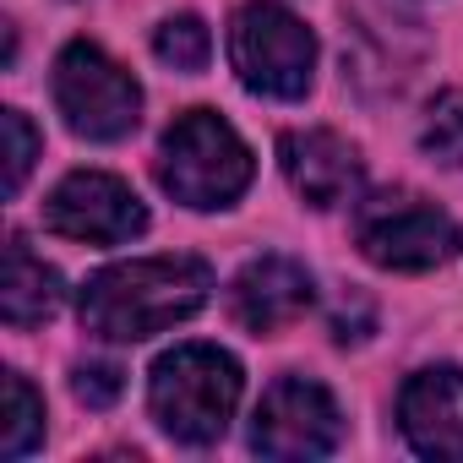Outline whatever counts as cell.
<instances>
[{"mask_svg": "<svg viewBox=\"0 0 463 463\" xmlns=\"http://www.w3.org/2000/svg\"><path fill=\"white\" fill-rule=\"evenodd\" d=\"M354 241L376 268L425 273L458 251V223L414 191H382L354 207Z\"/></svg>", "mask_w": 463, "mask_h": 463, "instance_id": "5b68a950", "label": "cell"}, {"mask_svg": "<svg viewBox=\"0 0 463 463\" xmlns=\"http://www.w3.org/2000/svg\"><path fill=\"white\" fill-rule=\"evenodd\" d=\"M229 61H235L241 82L262 99H306L317 71V39L279 0H251L229 28Z\"/></svg>", "mask_w": 463, "mask_h": 463, "instance_id": "277c9868", "label": "cell"}, {"mask_svg": "<svg viewBox=\"0 0 463 463\" xmlns=\"http://www.w3.org/2000/svg\"><path fill=\"white\" fill-rule=\"evenodd\" d=\"M147 398L153 420L175 441L207 447L229 430V414L241 403V360L218 344H180L153 365Z\"/></svg>", "mask_w": 463, "mask_h": 463, "instance_id": "7a4b0ae2", "label": "cell"}, {"mask_svg": "<svg viewBox=\"0 0 463 463\" xmlns=\"http://www.w3.org/2000/svg\"><path fill=\"white\" fill-rule=\"evenodd\" d=\"M257 164L251 147L235 137V126L218 120L213 109H185L158 147V185L185 207H229L251 185Z\"/></svg>", "mask_w": 463, "mask_h": 463, "instance_id": "3957f363", "label": "cell"}, {"mask_svg": "<svg viewBox=\"0 0 463 463\" xmlns=\"http://www.w3.org/2000/svg\"><path fill=\"white\" fill-rule=\"evenodd\" d=\"M338 441H344V414H338V403H333V392L322 382L284 376L257 403L251 447L262 458H322Z\"/></svg>", "mask_w": 463, "mask_h": 463, "instance_id": "52a82bcc", "label": "cell"}, {"mask_svg": "<svg viewBox=\"0 0 463 463\" xmlns=\"http://www.w3.org/2000/svg\"><path fill=\"white\" fill-rule=\"evenodd\" d=\"M153 50H158V61L175 66V71H202L207 55H213V39H207V28H202L196 17H169V23L158 28Z\"/></svg>", "mask_w": 463, "mask_h": 463, "instance_id": "5bb4252c", "label": "cell"}, {"mask_svg": "<svg viewBox=\"0 0 463 463\" xmlns=\"http://www.w3.org/2000/svg\"><path fill=\"white\" fill-rule=\"evenodd\" d=\"M311 306V273L295 257H257L246 262V273L235 279V317L251 333H279L289 322H300Z\"/></svg>", "mask_w": 463, "mask_h": 463, "instance_id": "8fae6325", "label": "cell"}, {"mask_svg": "<svg viewBox=\"0 0 463 463\" xmlns=\"http://www.w3.org/2000/svg\"><path fill=\"white\" fill-rule=\"evenodd\" d=\"M55 104H61L66 126L77 137H88V142H120L142 120L137 77L88 39L61 50V61H55Z\"/></svg>", "mask_w": 463, "mask_h": 463, "instance_id": "8992f818", "label": "cell"}, {"mask_svg": "<svg viewBox=\"0 0 463 463\" xmlns=\"http://www.w3.org/2000/svg\"><path fill=\"white\" fill-rule=\"evenodd\" d=\"M61 273L44 268V257L28 251L23 235L6 241V284H0V317L12 327H33V322H50L61 311Z\"/></svg>", "mask_w": 463, "mask_h": 463, "instance_id": "7c38bea8", "label": "cell"}, {"mask_svg": "<svg viewBox=\"0 0 463 463\" xmlns=\"http://www.w3.org/2000/svg\"><path fill=\"white\" fill-rule=\"evenodd\" d=\"M71 387H77V398H82L88 409H109V403L126 392V371L109 365V360H88V365H77Z\"/></svg>", "mask_w": 463, "mask_h": 463, "instance_id": "e0dca14e", "label": "cell"}, {"mask_svg": "<svg viewBox=\"0 0 463 463\" xmlns=\"http://www.w3.org/2000/svg\"><path fill=\"white\" fill-rule=\"evenodd\" d=\"M39 436H44V398L28 387V376L6 371V436H0V452L23 458V452H33Z\"/></svg>", "mask_w": 463, "mask_h": 463, "instance_id": "4fadbf2b", "label": "cell"}, {"mask_svg": "<svg viewBox=\"0 0 463 463\" xmlns=\"http://www.w3.org/2000/svg\"><path fill=\"white\" fill-rule=\"evenodd\" d=\"M398 420L414 452L463 463V371L436 365V371L409 376L398 392Z\"/></svg>", "mask_w": 463, "mask_h": 463, "instance_id": "9c48e42d", "label": "cell"}, {"mask_svg": "<svg viewBox=\"0 0 463 463\" xmlns=\"http://www.w3.org/2000/svg\"><path fill=\"white\" fill-rule=\"evenodd\" d=\"M207 295H213V268L202 257H137V262L99 268L82 284L77 311L88 333L109 344H142L196 317Z\"/></svg>", "mask_w": 463, "mask_h": 463, "instance_id": "6da1fadb", "label": "cell"}, {"mask_svg": "<svg viewBox=\"0 0 463 463\" xmlns=\"http://www.w3.org/2000/svg\"><path fill=\"white\" fill-rule=\"evenodd\" d=\"M0 126H6V196H17L23 180H28V169H33V158H39V131L28 126L23 109H6Z\"/></svg>", "mask_w": 463, "mask_h": 463, "instance_id": "2e32d148", "label": "cell"}, {"mask_svg": "<svg viewBox=\"0 0 463 463\" xmlns=\"http://www.w3.org/2000/svg\"><path fill=\"white\" fill-rule=\"evenodd\" d=\"M279 158L289 185L311 207H338L360 191V153L338 131H289L279 142Z\"/></svg>", "mask_w": 463, "mask_h": 463, "instance_id": "30bf717a", "label": "cell"}, {"mask_svg": "<svg viewBox=\"0 0 463 463\" xmlns=\"http://www.w3.org/2000/svg\"><path fill=\"white\" fill-rule=\"evenodd\" d=\"M44 223L66 241H88V246H120L147 229V207L137 202V191L115 175L99 169H77L66 175L50 202H44Z\"/></svg>", "mask_w": 463, "mask_h": 463, "instance_id": "ba28073f", "label": "cell"}, {"mask_svg": "<svg viewBox=\"0 0 463 463\" xmlns=\"http://www.w3.org/2000/svg\"><path fill=\"white\" fill-rule=\"evenodd\" d=\"M425 153L441 158V164H463V88L441 93L425 115V131H420Z\"/></svg>", "mask_w": 463, "mask_h": 463, "instance_id": "9a60e30c", "label": "cell"}]
</instances>
